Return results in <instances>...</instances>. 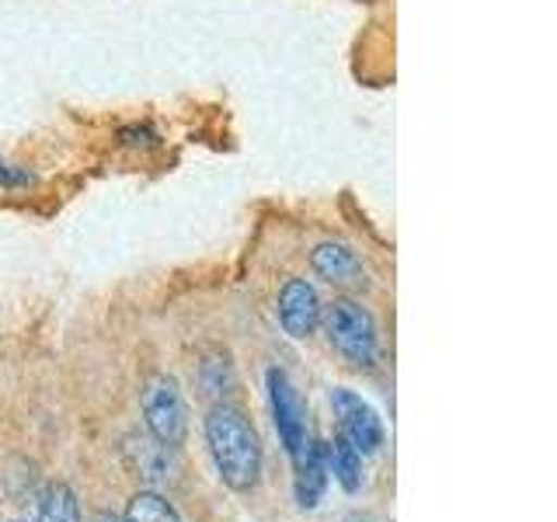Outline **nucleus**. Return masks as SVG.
<instances>
[{
  "mask_svg": "<svg viewBox=\"0 0 557 522\" xmlns=\"http://www.w3.org/2000/svg\"><path fill=\"white\" fill-rule=\"evenodd\" d=\"M202 390L206 394H220L226 383H231V365H226V359L220 362V359H206L202 362Z\"/></svg>",
  "mask_w": 557,
  "mask_h": 522,
  "instance_id": "obj_12",
  "label": "nucleus"
},
{
  "mask_svg": "<svg viewBox=\"0 0 557 522\" xmlns=\"http://www.w3.org/2000/svg\"><path fill=\"white\" fill-rule=\"evenodd\" d=\"M269 397H272V418H275V432L283 439L293 467L304 463V457L313 449V439L307 432V411L304 400L296 394L293 380L283 370H269Z\"/></svg>",
  "mask_w": 557,
  "mask_h": 522,
  "instance_id": "obj_4",
  "label": "nucleus"
},
{
  "mask_svg": "<svg viewBox=\"0 0 557 522\" xmlns=\"http://www.w3.org/2000/svg\"><path fill=\"white\" fill-rule=\"evenodd\" d=\"M313 269H318L321 278H327V283L335 286H359L362 283V261L356 258L352 248H345V244H318L313 248Z\"/></svg>",
  "mask_w": 557,
  "mask_h": 522,
  "instance_id": "obj_7",
  "label": "nucleus"
},
{
  "mask_svg": "<svg viewBox=\"0 0 557 522\" xmlns=\"http://www.w3.org/2000/svg\"><path fill=\"white\" fill-rule=\"evenodd\" d=\"M32 182H35V174L28 167L11 164V161L0 157V185H4V188H22V185H32Z\"/></svg>",
  "mask_w": 557,
  "mask_h": 522,
  "instance_id": "obj_13",
  "label": "nucleus"
},
{
  "mask_svg": "<svg viewBox=\"0 0 557 522\" xmlns=\"http://www.w3.org/2000/svg\"><path fill=\"white\" fill-rule=\"evenodd\" d=\"M324 487H327L324 443H313L304 463H296V501H300L304 509H318V501L324 498Z\"/></svg>",
  "mask_w": 557,
  "mask_h": 522,
  "instance_id": "obj_8",
  "label": "nucleus"
},
{
  "mask_svg": "<svg viewBox=\"0 0 557 522\" xmlns=\"http://www.w3.org/2000/svg\"><path fill=\"white\" fill-rule=\"evenodd\" d=\"M331 408H335L342 439L352 449H359L362 457H366V452H376L383 446L380 418H376V411L366 405L359 394H352V390H331Z\"/></svg>",
  "mask_w": 557,
  "mask_h": 522,
  "instance_id": "obj_5",
  "label": "nucleus"
},
{
  "mask_svg": "<svg viewBox=\"0 0 557 522\" xmlns=\"http://www.w3.org/2000/svg\"><path fill=\"white\" fill-rule=\"evenodd\" d=\"M144 418L150 435L168 449L185 446L188 435V411H185V397L178 390V380L171 376H153L144 387Z\"/></svg>",
  "mask_w": 557,
  "mask_h": 522,
  "instance_id": "obj_3",
  "label": "nucleus"
},
{
  "mask_svg": "<svg viewBox=\"0 0 557 522\" xmlns=\"http://www.w3.org/2000/svg\"><path fill=\"white\" fill-rule=\"evenodd\" d=\"M324 331L327 341L352 365H373L376 362V324L370 318V310H362L352 300H335L324 310Z\"/></svg>",
  "mask_w": 557,
  "mask_h": 522,
  "instance_id": "obj_2",
  "label": "nucleus"
},
{
  "mask_svg": "<svg viewBox=\"0 0 557 522\" xmlns=\"http://www.w3.org/2000/svg\"><path fill=\"white\" fill-rule=\"evenodd\" d=\"M98 522H119V519H112V515H101Z\"/></svg>",
  "mask_w": 557,
  "mask_h": 522,
  "instance_id": "obj_14",
  "label": "nucleus"
},
{
  "mask_svg": "<svg viewBox=\"0 0 557 522\" xmlns=\"http://www.w3.org/2000/svg\"><path fill=\"white\" fill-rule=\"evenodd\" d=\"M39 522H81V509H77V495L70 492L66 484L49 487L39 505Z\"/></svg>",
  "mask_w": 557,
  "mask_h": 522,
  "instance_id": "obj_10",
  "label": "nucleus"
},
{
  "mask_svg": "<svg viewBox=\"0 0 557 522\" xmlns=\"http://www.w3.org/2000/svg\"><path fill=\"white\" fill-rule=\"evenodd\" d=\"M122 522H182V519H178V512H174L161 495L139 492L129 501V509H126V515H122Z\"/></svg>",
  "mask_w": 557,
  "mask_h": 522,
  "instance_id": "obj_11",
  "label": "nucleus"
},
{
  "mask_svg": "<svg viewBox=\"0 0 557 522\" xmlns=\"http://www.w3.org/2000/svg\"><path fill=\"white\" fill-rule=\"evenodd\" d=\"M324 463L327 474H335V481L345 492H359L362 487V452L348 446L342 435L335 443H324Z\"/></svg>",
  "mask_w": 557,
  "mask_h": 522,
  "instance_id": "obj_9",
  "label": "nucleus"
},
{
  "mask_svg": "<svg viewBox=\"0 0 557 522\" xmlns=\"http://www.w3.org/2000/svg\"><path fill=\"white\" fill-rule=\"evenodd\" d=\"M278 321L293 338H310L313 327L321 324V296L307 278H289L283 286V293H278Z\"/></svg>",
  "mask_w": 557,
  "mask_h": 522,
  "instance_id": "obj_6",
  "label": "nucleus"
},
{
  "mask_svg": "<svg viewBox=\"0 0 557 522\" xmlns=\"http://www.w3.org/2000/svg\"><path fill=\"white\" fill-rule=\"evenodd\" d=\"M206 439L226 487L248 492L261 477V446L251 422L231 405H216L206 418Z\"/></svg>",
  "mask_w": 557,
  "mask_h": 522,
  "instance_id": "obj_1",
  "label": "nucleus"
}]
</instances>
